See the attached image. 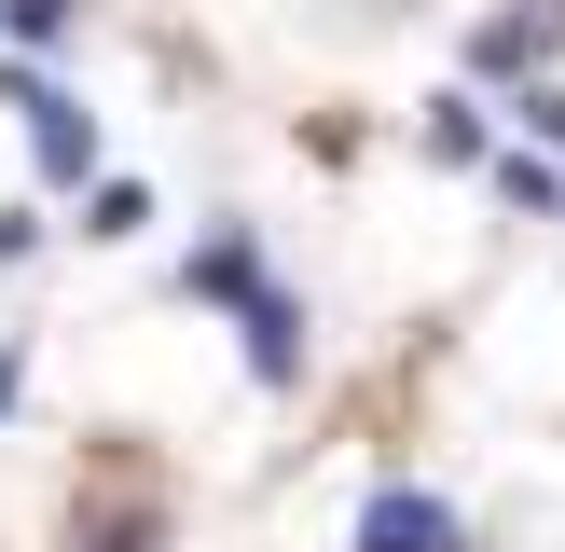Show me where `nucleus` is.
<instances>
[{
	"mask_svg": "<svg viewBox=\"0 0 565 552\" xmlns=\"http://www.w3.org/2000/svg\"><path fill=\"white\" fill-rule=\"evenodd\" d=\"M14 110H28V152H42V180H83V166H97V110H70L55 83H28V70H14Z\"/></svg>",
	"mask_w": 565,
	"mask_h": 552,
	"instance_id": "2",
	"label": "nucleus"
},
{
	"mask_svg": "<svg viewBox=\"0 0 565 552\" xmlns=\"http://www.w3.org/2000/svg\"><path fill=\"white\" fill-rule=\"evenodd\" d=\"M428 152H456V166H483V97H441V125H428Z\"/></svg>",
	"mask_w": 565,
	"mask_h": 552,
	"instance_id": "6",
	"label": "nucleus"
},
{
	"mask_svg": "<svg viewBox=\"0 0 565 552\" xmlns=\"http://www.w3.org/2000/svg\"><path fill=\"white\" fill-rule=\"evenodd\" d=\"M359 552H469V524L441 511V497H414V484H386L373 511H359Z\"/></svg>",
	"mask_w": 565,
	"mask_h": 552,
	"instance_id": "3",
	"label": "nucleus"
},
{
	"mask_svg": "<svg viewBox=\"0 0 565 552\" xmlns=\"http://www.w3.org/2000/svg\"><path fill=\"white\" fill-rule=\"evenodd\" d=\"M138 221H152V193H138V180H97V208H83V235H138Z\"/></svg>",
	"mask_w": 565,
	"mask_h": 552,
	"instance_id": "7",
	"label": "nucleus"
},
{
	"mask_svg": "<svg viewBox=\"0 0 565 552\" xmlns=\"http://www.w3.org/2000/svg\"><path fill=\"white\" fill-rule=\"evenodd\" d=\"M28 248H42V221H28V208H0V263H28Z\"/></svg>",
	"mask_w": 565,
	"mask_h": 552,
	"instance_id": "10",
	"label": "nucleus"
},
{
	"mask_svg": "<svg viewBox=\"0 0 565 552\" xmlns=\"http://www.w3.org/2000/svg\"><path fill=\"white\" fill-rule=\"evenodd\" d=\"M524 125H539L552 152H565V97H552V83H524Z\"/></svg>",
	"mask_w": 565,
	"mask_h": 552,
	"instance_id": "9",
	"label": "nucleus"
},
{
	"mask_svg": "<svg viewBox=\"0 0 565 552\" xmlns=\"http://www.w3.org/2000/svg\"><path fill=\"white\" fill-rule=\"evenodd\" d=\"M70 14H83V0H0V28H14V42H55Z\"/></svg>",
	"mask_w": 565,
	"mask_h": 552,
	"instance_id": "8",
	"label": "nucleus"
},
{
	"mask_svg": "<svg viewBox=\"0 0 565 552\" xmlns=\"http://www.w3.org/2000/svg\"><path fill=\"white\" fill-rule=\"evenodd\" d=\"M152 539H166L152 497H125V511H83V524H70V552H152Z\"/></svg>",
	"mask_w": 565,
	"mask_h": 552,
	"instance_id": "4",
	"label": "nucleus"
},
{
	"mask_svg": "<svg viewBox=\"0 0 565 552\" xmlns=\"http://www.w3.org/2000/svg\"><path fill=\"white\" fill-rule=\"evenodd\" d=\"M497 193H511V208H565V166H539V152H524V138H511V152H497Z\"/></svg>",
	"mask_w": 565,
	"mask_h": 552,
	"instance_id": "5",
	"label": "nucleus"
},
{
	"mask_svg": "<svg viewBox=\"0 0 565 552\" xmlns=\"http://www.w3.org/2000/svg\"><path fill=\"white\" fill-rule=\"evenodd\" d=\"M180 290L235 304V331H248V373H263V386H290V373H303V318L263 290V248H248V235H207V248L180 263Z\"/></svg>",
	"mask_w": 565,
	"mask_h": 552,
	"instance_id": "1",
	"label": "nucleus"
},
{
	"mask_svg": "<svg viewBox=\"0 0 565 552\" xmlns=\"http://www.w3.org/2000/svg\"><path fill=\"white\" fill-rule=\"evenodd\" d=\"M0 414H14V346H0Z\"/></svg>",
	"mask_w": 565,
	"mask_h": 552,
	"instance_id": "11",
	"label": "nucleus"
}]
</instances>
